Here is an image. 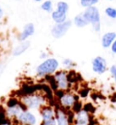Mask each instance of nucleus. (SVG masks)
Wrapping results in <instances>:
<instances>
[{"mask_svg": "<svg viewBox=\"0 0 116 125\" xmlns=\"http://www.w3.org/2000/svg\"><path fill=\"white\" fill-rule=\"evenodd\" d=\"M20 102L25 109L36 112L48 105V99L44 94L40 93H30L25 94L20 97Z\"/></svg>", "mask_w": 116, "mask_h": 125, "instance_id": "f257e3e1", "label": "nucleus"}, {"mask_svg": "<svg viewBox=\"0 0 116 125\" xmlns=\"http://www.w3.org/2000/svg\"><path fill=\"white\" fill-rule=\"evenodd\" d=\"M59 62L56 58L48 57L44 60L40 64H38L35 68V73L39 78H46L48 76H52L58 71Z\"/></svg>", "mask_w": 116, "mask_h": 125, "instance_id": "f03ea898", "label": "nucleus"}, {"mask_svg": "<svg viewBox=\"0 0 116 125\" xmlns=\"http://www.w3.org/2000/svg\"><path fill=\"white\" fill-rule=\"evenodd\" d=\"M24 110H25V108L21 103L20 100H17L16 98H11L6 102L5 114L7 119L14 122L16 117L22 113Z\"/></svg>", "mask_w": 116, "mask_h": 125, "instance_id": "7ed1b4c3", "label": "nucleus"}, {"mask_svg": "<svg viewBox=\"0 0 116 125\" xmlns=\"http://www.w3.org/2000/svg\"><path fill=\"white\" fill-rule=\"evenodd\" d=\"M84 15L89 23V25H92L94 31L99 33L101 31V16L99 9L96 6L88 7V8H85Z\"/></svg>", "mask_w": 116, "mask_h": 125, "instance_id": "20e7f679", "label": "nucleus"}, {"mask_svg": "<svg viewBox=\"0 0 116 125\" xmlns=\"http://www.w3.org/2000/svg\"><path fill=\"white\" fill-rule=\"evenodd\" d=\"M14 122L16 125H40L38 115L35 112L25 109L20 113Z\"/></svg>", "mask_w": 116, "mask_h": 125, "instance_id": "39448f33", "label": "nucleus"}, {"mask_svg": "<svg viewBox=\"0 0 116 125\" xmlns=\"http://www.w3.org/2000/svg\"><path fill=\"white\" fill-rule=\"evenodd\" d=\"M54 84L56 87V90L62 92H68L71 88V82L69 80V75L68 72H66L64 70L57 71L53 75Z\"/></svg>", "mask_w": 116, "mask_h": 125, "instance_id": "423d86ee", "label": "nucleus"}, {"mask_svg": "<svg viewBox=\"0 0 116 125\" xmlns=\"http://www.w3.org/2000/svg\"><path fill=\"white\" fill-rule=\"evenodd\" d=\"M78 101V95L69 91L64 92L58 98V103H59L60 107L64 109L65 111H72L74 105Z\"/></svg>", "mask_w": 116, "mask_h": 125, "instance_id": "0eeeda50", "label": "nucleus"}, {"mask_svg": "<svg viewBox=\"0 0 116 125\" xmlns=\"http://www.w3.org/2000/svg\"><path fill=\"white\" fill-rule=\"evenodd\" d=\"M73 25V22L71 20H67L65 22L62 23V24H55L53 25L52 29H51V34L53 38L55 39H59V38L63 37L67 32L69 31L71 26Z\"/></svg>", "mask_w": 116, "mask_h": 125, "instance_id": "6e6552de", "label": "nucleus"}, {"mask_svg": "<svg viewBox=\"0 0 116 125\" xmlns=\"http://www.w3.org/2000/svg\"><path fill=\"white\" fill-rule=\"evenodd\" d=\"M92 69L95 73L97 74H103L107 71L108 65H107V61L104 57L98 55L94 57L92 61Z\"/></svg>", "mask_w": 116, "mask_h": 125, "instance_id": "1a4fd4ad", "label": "nucleus"}, {"mask_svg": "<svg viewBox=\"0 0 116 125\" xmlns=\"http://www.w3.org/2000/svg\"><path fill=\"white\" fill-rule=\"evenodd\" d=\"M91 122V114L84 108L74 113V125H89Z\"/></svg>", "mask_w": 116, "mask_h": 125, "instance_id": "9d476101", "label": "nucleus"}, {"mask_svg": "<svg viewBox=\"0 0 116 125\" xmlns=\"http://www.w3.org/2000/svg\"><path fill=\"white\" fill-rule=\"evenodd\" d=\"M39 116L41 122H47L50 120L55 119V109L48 104L39 111Z\"/></svg>", "mask_w": 116, "mask_h": 125, "instance_id": "9b49d317", "label": "nucleus"}, {"mask_svg": "<svg viewBox=\"0 0 116 125\" xmlns=\"http://www.w3.org/2000/svg\"><path fill=\"white\" fill-rule=\"evenodd\" d=\"M55 121L56 125H72L68 118L67 112L61 107L55 109Z\"/></svg>", "mask_w": 116, "mask_h": 125, "instance_id": "f8f14e48", "label": "nucleus"}, {"mask_svg": "<svg viewBox=\"0 0 116 125\" xmlns=\"http://www.w3.org/2000/svg\"><path fill=\"white\" fill-rule=\"evenodd\" d=\"M35 25H34L33 23H27V24L23 27L21 33L18 34L17 39H18L20 42L26 41L30 36H32L33 34H35Z\"/></svg>", "mask_w": 116, "mask_h": 125, "instance_id": "ddd939ff", "label": "nucleus"}, {"mask_svg": "<svg viewBox=\"0 0 116 125\" xmlns=\"http://www.w3.org/2000/svg\"><path fill=\"white\" fill-rule=\"evenodd\" d=\"M116 40L115 32H106L103 34L101 39V44L104 48H111L112 44Z\"/></svg>", "mask_w": 116, "mask_h": 125, "instance_id": "4468645a", "label": "nucleus"}, {"mask_svg": "<svg viewBox=\"0 0 116 125\" xmlns=\"http://www.w3.org/2000/svg\"><path fill=\"white\" fill-rule=\"evenodd\" d=\"M30 47V42L28 40L24 41V42H20L17 45H16L12 51V54L14 56H19L23 54L24 53H25L26 51L29 49Z\"/></svg>", "mask_w": 116, "mask_h": 125, "instance_id": "2eb2a0df", "label": "nucleus"}, {"mask_svg": "<svg viewBox=\"0 0 116 125\" xmlns=\"http://www.w3.org/2000/svg\"><path fill=\"white\" fill-rule=\"evenodd\" d=\"M51 16H52L53 21L55 24H62V23L67 21V14L62 13L60 11H57V10L53 11L51 14Z\"/></svg>", "mask_w": 116, "mask_h": 125, "instance_id": "dca6fc26", "label": "nucleus"}, {"mask_svg": "<svg viewBox=\"0 0 116 125\" xmlns=\"http://www.w3.org/2000/svg\"><path fill=\"white\" fill-rule=\"evenodd\" d=\"M74 24L77 27H79V28L85 27V26H87V25H89V23H88V21L86 20V18H85L84 13H80L77 16H74Z\"/></svg>", "mask_w": 116, "mask_h": 125, "instance_id": "f3484780", "label": "nucleus"}, {"mask_svg": "<svg viewBox=\"0 0 116 125\" xmlns=\"http://www.w3.org/2000/svg\"><path fill=\"white\" fill-rule=\"evenodd\" d=\"M56 10L64 13V14H67L68 10H69V5L66 3L65 1H59L56 5Z\"/></svg>", "mask_w": 116, "mask_h": 125, "instance_id": "a211bd4d", "label": "nucleus"}, {"mask_svg": "<svg viewBox=\"0 0 116 125\" xmlns=\"http://www.w3.org/2000/svg\"><path fill=\"white\" fill-rule=\"evenodd\" d=\"M41 9L47 13L53 12V3L51 0H45L41 5Z\"/></svg>", "mask_w": 116, "mask_h": 125, "instance_id": "6ab92c4d", "label": "nucleus"}, {"mask_svg": "<svg viewBox=\"0 0 116 125\" xmlns=\"http://www.w3.org/2000/svg\"><path fill=\"white\" fill-rule=\"evenodd\" d=\"M98 2H99V0H80L81 6L84 8L94 6L96 4H98Z\"/></svg>", "mask_w": 116, "mask_h": 125, "instance_id": "aec40b11", "label": "nucleus"}, {"mask_svg": "<svg viewBox=\"0 0 116 125\" xmlns=\"http://www.w3.org/2000/svg\"><path fill=\"white\" fill-rule=\"evenodd\" d=\"M104 13L109 18L111 19H115L116 18V8L113 7V6H108L107 8H105Z\"/></svg>", "mask_w": 116, "mask_h": 125, "instance_id": "412c9836", "label": "nucleus"}, {"mask_svg": "<svg viewBox=\"0 0 116 125\" xmlns=\"http://www.w3.org/2000/svg\"><path fill=\"white\" fill-rule=\"evenodd\" d=\"M63 64L68 69H72L75 66L74 62L72 59H70V58H64V59L63 60Z\"/></svg>", "mask_w": 116, "mask_h": 125, "instance_id": "4be33fe9", "label": "nucleus"}, {"mask_svg": "<svg viewBox=\"0 0 116 125\" xmlns=\"http://www.w3.org/2000/svg\"><path fill=\"white\" fill-rule=\"evenodd\" d=\"M84 109V107H83V103L80 102V101H78V102H76L75 104L74 105V107H73V113H78V112H80L81 110Z\"/></svg>", "mask_w": 116, "mask_h": 125, "instance_id": "5701e85b", "label": "nucleus"}, {"mask_svg": "<svg viewBox=\"0 0 116 125\" xmlns=\"http://www.w3.org/2000/svg\"><path fill=\"white\" fill-rule=\"evenodd\" d=\"M109 72H110V74L113 80L116 83V64H113L109 68Z\"/></svg>", "mask_w": 116, "mask_h": 125, "instance_id": "b1692460", "label": "nucleus"}, {"mask_svg": "<svg viewBox=\"0 0 116 125\" xmlns=\"http://www.w3.org/2000/svg\"><path fill=\"white\" fill-rule=\"evenodd\" d=\"M40 125H56V121H55V119H53L50 121H47V122H41Z\"/></svg>", "mask_w": 116, "mask_h": 125, "instance_id": "393cba45", "label": "nucleus"}, {"mask_svg": "<svg viewBox=\"0 0 116 125\" xmlns=\"http://www.w3.org/2000/svg\"><path fill=\"white\" fill-rule=\"evenodd\" d=\"M111 51H112V53L116 54V40L114 41L112 44V46H111Z\"/></svg>", "mask_w": 116, "mask_h": 125, "instance_id": "a878e982", "label": "nucleus"}, {"mask_svg": "<svg viewBox=\"0 0 116 125\" xmlns=\"http://www.w3.org/2000/svg\"><path fill=\"white\" fill-rule=\"evenodd\" d=\"M39 57H40L41 59H44V60H45V59H47V58H48V53H45V52H42Z\"/></svg>", "mask_w": 116, "mask_h": 125, "instance_id": "bb28decb", "label": "nucleus"}, {"mask_svg": "<svg viewBox=\"0 0 116 125\" xmlns=\"http://www.w3.org/2000/svg\"><path fill=\"white\" fill-rule=\"evenodd\" d=\"M3 16H4V11H3V9H2L1 6H0V19L3 17Z\"/></svg>", "mask_w": 116, "mask_h": 125, "instance_id": "cd10ccee", "label": "nucleus"}, {"mask_svg": "<svg viewBox=\"0 0 116 125\" xmlns=\"http://www.w3.org/2000/svg\"><path fill=\"white\" fill-rule=\"evenodd\" d=\"M34 1H35V2H41L42 0H34Z\"/></svg>", "mask_w": 116, "mask_h": 125, "instance_id": "c85d7f7f", "label": "nucleus"}, {"mask_svg": "<svg viewBox=\"0 0 116 125\" xmlns=\"http://www.w3.org/2000/svg\"><path fill=\"white\" fill-rule=\"evenodd\" d=\"M0 125H10V124H8V123H6V124H0Z\"/></svg>", "mask_w": 116, "mask_h": 125, "instance_id": "c756f323", "label": "nucleus"}, {"mask_svg": "<svg viewBox=\"0 0 116 125\" xmlns=\"http://www.w3.org/2000/svg\"><path fill=\"white\" fill-rule=\"evenodd\" d=\"M107 1H113V0H107Z\"/></svg>", "mask_w": 116, "mask_h": 125, "instance_id": "7c9ffc66", "label": "nucleus"}]
</instances>
